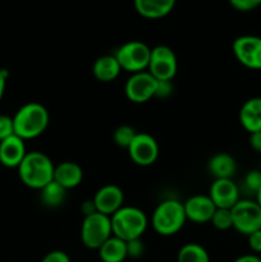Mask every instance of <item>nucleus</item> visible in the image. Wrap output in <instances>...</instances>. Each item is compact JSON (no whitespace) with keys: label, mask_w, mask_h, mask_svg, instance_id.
<instances>
[{"label":"nucleus","mask_w":261,"mask_h":262,"mask_svg":"<svg viewBox=\"0 0 261 262\" xmlns=\"http://www.w3.org/2000/svg\"><path fill=\"white\" fill-rule=\"evenodd\" d=\"M113 235L110 216L100 212L84 216L81 225V241L89 250H99Z\"/></svg>","instance_id":"6"},{"label":"nucleus","mask_w":261,"mask_h":262,"mask_svg":"<svg viewBox=\"0 0 261 262\" xmlns=\"http://www.w3.org/2000/svg\"><path fill=\"white\" fill-rule=\"evenodd\" d=\"M186 222L187 216L183 204L173 199L160 202L151 216L154 230L163 237L177 234L184 227Z\"/></svg>","instance_id":"4"},{"label":"nucleus","mask_w":261,"mask_h":262,"mask_svg":"<svg viewBox=\"0 0 261 262\" xmlns=\"http://www.w3.org/2000/svg\"><path fill=\"white\" fill-rule=\"evenodd\" d=\"M232 50L238 63L248 69L261 71V37L255 35L240 36L233 41Z\"/></svg>","instance_id":"10"},{"label":"nucleus","mask_w":261,"mask_h":262,"mask_svg":"<svg viewBox=\"0 0 261 262\" xmlns=\"http://www.w3.org/2000/svg\"><path fill=\"white\" fill-rule=\"evenodd\" d=\"M250 146L255 152L261 154V130L250 135Z\"/></svg>","instance_id":"33"},{"label":"nucleus","mask_w":261,"mask_h":262,"mask_svg":"<svg viewBox=\"0 0 261 262\" xmlns=\"http://www.w3.org/2000/svg\"><path fill=\"white\" fill-rule=\"evenodd\" d=\"M83 170L74 161H63L54 169V181L60 184L63 188L73 189L82 183Z\"/></svg>","instance_id":"17"},{"label":"nucleus","mask_w":261,"mask_h":262,"mask_svg":"<svg viewBox=\"0 0 261 262\" xmlns=\"http://www.w3.org/2000/svg\"><path fill=\"white\" fill-rule=\"evenodd\" d=\"M240 123L248 133L261 130V97H251L241 106Z\"/></svg>","instance_id":"18"},{"label":"nucleus","mask_w":261,"mask_h":262,"mask_svg":"<svg viewBox=\"0 0 261 262\" xmlns=\"http://www.w3.org/2000/svg\"><path fill=\"white\" fill-rule=\"evenodd\" d=\"M41 191V201L48 207H58L66 200L67 189L63 188L55 181H51L50 183L46 184Z\"/></svg>","instance_id":"23"},{"label":"nucleus","mask_w":261,"mask_h":262,"mask_svg":"<svg viewBox=\"0 0 261 262\" xmlns=\"http://www.w3.org/2000/svg\"><path fill=\"white\" fill-rule=\"evenodd\" d=\"M233 228L248 237L261 229V207L253 200H240L232 207Z\"/></svg>","instance_id":"7"},{"label":"nucleus","mask_w":261,"mask_h":262,"mask_svg":"<svg viewBox=\"0 0 261 262\" xmlns=\"http://www.w3.org/2000/svg\"><path fill=\"white\" fill-rule=\"evenodd\" d=\"M114 55L122 71L133 74L147 71L151 49L142 41L132 40L119 46Z\"/></svg>","instance_id":"5"},{"label":"nucleus","mask_w":261,"mask_h":262,"mask_svg":"<svg viewBox=\"0 0 261 262\" xmlns=\"http://www.w3.org/2000/svg\"><path fill=\"white\" fill-rule=\"evenodd\" d=\"M233 262H261V256L255 255V253H248V255L240 256Z\"/></svg>","instance_id":"36"},{"label":"nucleus","mask_w":261,"mask_h":262,"mask_svg":"<svg viewBox=\"0 0 261 262\" xmlns=\"http://www.w3.org/2000/svg\"><path fill=\"white\" fill-rule=\"evenodd\" d=\"M13 135H14L13 117H8V115L0 114V142Z\"/></svg>","instance_id":"27"},{"label":"nucleus","mask_w":261,"mask_h":262,"mask_svg":"<svg viewBox=\"0 0 261 262\" xmlns=\"http://www.w3.org/2000/svg\"><path fill=\"white\" fill-rule=\"evenodd\" d=\"M173 82L171 81H158L155 97L158 99H168L173 94Z\"/></svg>","instance_id":"30"},{"label":"nucleus","mask_w":261,"mask_h":262,"mask_svg":"<svg viewBox=\"0 0 261 262\" xmlns=\"http://www.w3.org/2000/svg\"><path fill=\"white\" fill-rule=\"evenodd\" d=\"M8 71L5 69H0V101L4 97L5 89H7V81H8Z\"/></svg>","instance_id":"34"},{"label":"nucleus","mask_w":261,"mask_h":262,"mask_svg":"<svg viewBox=\"0 0 261 262\" xmlns=\"http://www.w3.org/2000/svg\"><path fill=\"white\" fill-rule=\"evenodd\" d=\"M207 170L214 177V179H232L237 171V163L229 154L217 152L210 158Z\"/></svg>","instance_id":"19"},{"label":"nucleus","mask_w":261,"mask_h":262,"mask_svg":"<svg viewBox=\"0 0 261 262\" xmlns=\"http://www.w3.org/2000/svg\"><path fill=\"white\" fill-rule=\"evenodd\" d=\"M136 135H137V132H136L135 128L130 127V125L123 124L115 128L114 133H113V140H114L115 145L119 146V147L128 148V146L130 145Z\"/></svg>","instance_id":"24"},{"label":"nucleus","mask_w":261,"mask_h":262,"mask_svg":"<svg viewBox=\"0 0 261 262\" xmlns=\"http://www.w3.org/2000/svg\"><path fill=\"white\" fill-rule=\"evenodd\" d=\"M217 230H228L233 228V216L230 209H216L210 222Z\"/></svg>","instance_id":"25"},{"label":"nucleus","mask_w":261,"mask_h":262,"mask_svg":"<svg viewBox=\"0 0 261 262\" xmlns=\"http://www.w3.org/2000/svg\"><path fill=\"white\" fill-rule=\"evenodd\" d=\"M41 262H72V261L68 253L60 250H55L46 253V255L44 256L42 260H41Z\"/></svg>","instance_id":"31"},{"label":"nucleus","mask_w":261,"mask_h":262,"mask_svg":"<svg viewBox=\"0 0 261 262\" xmlns=\"http://www.w3.org/2000/svg\"><path fill=\"white\" fill-rule=\"evenodd\" d=\"M183 206L187 220L196 224L211 222L212 215L216 210V206L211 201L209 194H194L183 202Z\"/></svg>","instance_id":"14"},{"label":"nucleus","mask_w":261,"mask_h":262,"mask_svg":"<svg viewBox=\"0 0 261 262\" xmlns=\"http://www.w3.org/2000/svg\"><path fill=\"white\" fill-rule=\"evenodd\" d=\"M113 235L124 242L138 239L146 232L148 225L147 215L136 206H123L110 216Z\"/></svg>","instance_id":"3"},{"label":"nucleus","mask_w":261,"mask_h":262,"mask_svg":"<svg viewBox=\"0 0 261 262\" xmlns=\"http://www.w3.org/2000/svg\"><path fill=\"white\" fill-rule=\"evenodd\" d=\"M55 165L46 154L41 151H28L17 168L18 177L26 187L31 189H42L54 181Z\"/></svg>","instance_id":"2"},{"label":"nucleus","mask_w":261,"mask_h":262,"mask_svg":"<svg viewBox=\"0 0 261 262\" xmlns=\"http://www.w3.org/2000/svg\"><path fill=\"white\" fill-rule=\"evenodd\" d=\"M97 251L102 262H123L128 257L127 242L115 235H112Z\"/></svg>","instance_id":"21"},{"label":"nucleus","mask_w":261,"mask_h":262,"mask_svg":"<svg viewBox=\"0 0 261 262\" xmlns=\"http://www.w3.org/2000/svg\"><path fill=\"white\" fill-rule=\"evenodd\" d=\"M50 115L42 104L36 101L22 105L13 117L14 135L23 141L37 138L48 129Z\"/></svg>","instance_id":"1"},{"label":"nucleus","mask_w":261,"mask_h":262,"mask_svg":"<svg viewBox=\"0 0 261 262\" xmlns=\"http://www.w3.org/2000/svg\"><path fill=\"white\" fill-rule=\"evenodd\" d=\"M130 160L138 166H150L158 160L159 145L155 138L145 132H137L127 148Z\"/></svg>","instance_id":"11"},{"label":"nucleus","mask_w":261,"mask_h":262,"mask_svg":"<svg viewBox=\"0 0 261 262\" xmlns=\"http://www.w3.org/2000/svg\"><path fill=\"white\" fill-rule=\"evenodd\" d=\"M158 79L147 71L130 74L124 84L125 97L133 104H145L155 97Z\"/></svg>","instance_id":"9"},{"label":"nucleus","mask_w":261,"mask_h":262,"mask_svg":"<svg viewBox=\"0 0 261 262\" xmlns=\"http://www.w3.org/2000/svg\"><path fill=\"white\" fill-rule=\"evenodd\" d=\"M28 151L22 138L13 135L0 142V164L5 168L17 169Z\"/></svg>","instance_id":"15"},{"label":"nucleus","mask_w":261,"mask_h":262,"mask_svg":"<svg viewBox=\"0 0 261 262\" xmlns=\"http://www.w3.org/2000/svg\"><path fill=\"white\" fill-rule=\"evenodd\" d=\"M81 211L83 212L84 216H89V215L94 214V212H97L96 207H95V204L92 200H87V201H84L83 204H82Z\"/></svg>","instance_id":"35"},{"label":"nucleus","mask_w":261,"mask_h":262,"mask_svg":"<svg viewBox=\"0 0 261 262\" xmlns=\"http://www.w3.org/2000/svg\"><path fill=\"white\" fill-rule=\"evenodd\" d=\"M248 247L255 255H261V229L248 235Z\"/></svg>","instance_id":"32"},{"label":"nucleus","mask_w":261,"mask_h":262,"mask_svg":"<svg viewBox=\"0 0 261 262\" xmlns=\"http://www.w3.org/2000/svg\"><path fill=\"white\" fill-rule=\"evenodd\" d=\"M245 187L252 193H257L261 188V170H250L245 177Z\"/></svg>","instance_id":"26"},{"label":"nucleus","mask_w":261,"mask_h":262,"mask_svg":"<svg viewBox=\"0 0 261 262\" xmlns=\"http://www.w3.org/2000/svg\"><path fill=\"white\" fill-rule=\"evenodd\" d=\"M120 72H122V68H120L114 54L100 56L95 60L94 66H92L94 77L102 83H109V82L115 81L119 77Z\"/></svg>","instance_id":"20"},{"label":"nucleus","mask_w":261,"mask_h":262,"mask_svg":"<svg viewBox=\"0 0 261 262\" xmlns=\"http://www.w3.org/2000/svg\"><path fill=\"white\" fill-rule=\"evenodd\" d=\"M177 0H133L135 9L146 19H161L173 12Z\"/></svg>","instance_id":"16"},{"label":"nucleus","mask_w":261,"mask_h":262,"mask_svg":"<svg viewBox=\"0 0 261 262\" xmlns=\"http://www.w3.org/2000/svg\"><path fill=\"white\" fill-rule=\"evenodd\" d=\"M230 7L238 12H251L261 5V0H228Z\"/></svg>","instance_id":"28"},{"label":"nucleus","mask_w":261,"mask_h":262,"mask_svg":"<svg viewBox=\"0 0 261 262\" xmlns=\"http://www.w3.org/2000/svg\"><path fill=\"white\" fill-rule=\"evenodd\" d=\"M178 71V60L173 49L158 45L151 49L147 72L158 81H173Z\"/></svg>","instance_id":"8"},{"label":"nucleus","mask_w":261,"mask_h":262,"mask_svg":"<svg viewBox=\"0 0 261 262\" xmlns=\"http://www.w3.org/2000/svg\"><path fill=\"white\" fill-rule=\"evenodd\" d=\"M145 252V246H143L141 238L138 239H133L127 242V253L128 257L130 258H140Z\"/></svg>","instance_id":"29"},{"label":"nucleus","mask_w":261,"mask_h":262,"mask_svg":"<svg viewBox=\"0 0 261 262\" xmlns=\"http://www.w3.org/2000/svg\"><path fill=\"white\" fill-rule=\"evenodd\" d=\"M92 201L97 212L112 216L120 207L124 206V193L117 184H105L97 189Z\"/></svg>","instance_id":"12"},{"label":"nucleus","mask_w":261,"mask_h":262,"mask_svg":"<svg viewBox=\"0 0 261 262\" xmlns=\"http://www.w3.org/2000/svg\"><path fill=\"white\" fill-rule=\"evenodd\" d=\"M177 262H210V256L199 243H186L179 248Z\"/></svg>","instance_id":"22"},{"label":"nucleus","mask_w":261,"mask_h":262,"mask_svg":"<svg viewBox=\"0 0 261 262\" xmlns=\"http://www.w3.org/2000/svg\"><path fill=\"white\" fill-rule=\"evenodd\" d=\"M209 197L216 209H232L240 201V188L232 179H214Z\"/></svg>","instance_id":"13"},{"label":"nucleus","mask_w":261,"mask_h":262,"mask_svg":"<svg viewBox=\"0 0 261 262\" xmlns=\"http://www.w3.org/2000/svg\"><path fill=\"white\" fill-rule=\"evenodd\" d=\"M255 196H256V200H255V201L257 202V204H258V206L261 207V188L258 189V192H257V193L255 194Z\"/></svg>","instance_id":"37"}]
</instances>
